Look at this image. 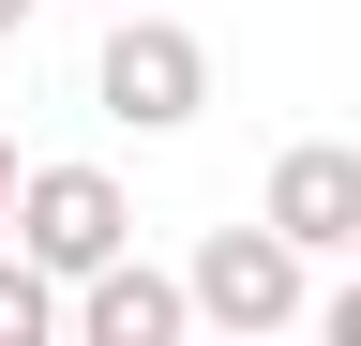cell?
I'll use <instances>...</instances> for the list:
<instances>
[{
    "label": "cell",
    "mask_w": 361,
    "mask_h": 346,
    "mask_svg": "<svg viewBox=\"0 0 361 346\" xmlns=\"http://www.w3.org/2000/svg\"><path fill=\"white\" fill-rule=\"evenodd\" d=\"M16 30H30V0H0V46H16Z\"/></svg>",
    "instance_id": "9"
},
{
    "label": "cell",
    "mask_w": 361,
    "mask_h": 346,
    "mask_svg": "<svg viewBox=\"0 0 361 346\" xmlns=\"http://www.w3.org/2000/svg\"><path fill=\"white\" fill-rule=\"evenodd\" d=\"M180 331H211V316H196V271L106 256V271L75 286V346H180Z\"/></svg>",
    "instance_id": "4"
},
{
    "label": "cell",
    "mask_w": 361,
    "mask_h": 346,
    "mask_svg": "<svg viewBox=\"0 0 361 346\" xmlns=\"http://www.w3.org/2000/svg\"><path fill=\"white\" fill-rule=\"evenodd\" d=\"M196 316L241 331V346H256V331H301V316H316V256L271 226V211H256V226H211V241H196Z\"/></svg>",
    "instance_id": "2"
},
{
    "label": "cell",
    "mask_w": 361,
    "mask_h": 346,
    "mask_svg": "<svg viewBox=\"0 0 361 346\" xmlns=\"http://www.w3.org/2000/svg\"><path fill=\"white\" fill-rule=\"evenodd\" d=\"M90 91H106V121H135V136H180V121L211 106V46L180 16H151V0H121L106 16V61H90Z\"/></svg>",
    "instance_id": "1"
},
{
    "label": "cell",
    "mask_w": 361,
    "mask_h": 346,
    "mask_svg": "<svg viewBox=\"0 0 361 346\" xmlns=\"http://www.w3.org/2000/svg\"><path fill=\"white\" fill-rule=\"evenodd\" d=\"M16 241H30L61 286H90L106 256H135V196L106 181V166H30V196H16Z\"/></svg>",
    "instance_id": "3"
},
{
    "label": "cell",
    "mask_w": 361,
    "mask_h": 346,
    "mask_svg": "<svg viewBox=\"0 0 361 346\" xmlns=\"http://www.w3.org/2000/svg\"><path fill=\"white\" fill-rule=\"evenodd\" d=\"M16 196H30V166H16V136H0V241H16Z\"/></svg>",
    "instance_id": "7"
},
{
    "label": "cell",
    "mask_w": 361,
    "mask_h": 346,
    "mask_svg": "<svg viewBox=\"0 0 361 346\" xmlns=\"http://www.w3.org/2000/svg\"><path fill=\"white\" fill-rule=\"evenodd\" d=\"M256 211H271L301 256H346V241H361V151H346V136H301L286 166H271V196H256Z\"/></svg>",
    "instance_id": "5"
},
{
    "label": "cell",
    "mask_w": 361,
    "mask_h": 346,
    "mask_svg": "<svg viewBox=\"0 0 361 346\" xmlns=\"http://www.w3.org/2000/svg\"><path fill=\"white\" fill-rule=\"evenodd\" d=\"M316 316H331V346H361V286H331V301H316Z\"/></svg>",
    "instance_id": "8"
},
{
    "label": "cell",
    "mask_w": 361,
    "mask_h": 346,
    "mask_svg": "<svg viewBox=\"0 0 361 346\" xmlns=\"http://www.w3.org/2000/svg\"><path fill=\"white\" fill-rule=\"evenodd\" d=\"M61 331H75V286L16 241V256H0V346H61Z\"/></svg>",
    "instance_id": "6"
}]
</instances>
